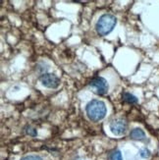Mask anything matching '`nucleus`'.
Instances as JSON below:
<instances>
[{
  "mask_svg": "<svg viewBox=\"0 0 159 160\" xmlns=\"http://www.w3.org/2000/svg\"><path fill=\"white\" fill-rule=\"evenodd\" d=\"M40 82L42 83V86L48 88H56L60 85V79L56 75L46 73L41 75L39 77Z\"/></svg>",
  "mask_w": 159,
  "mask_h": 160,
  "instance_id": "20e7f679",
  "label": "nucleus"
},
{
  "mask_svg": "<svg viewBox=\"0 0 159 160\" xmlns=\"http://www.w3.org/2000/svg\"><path fill=\"white\" fill-rule=\"evenodd\" d=\"M24 130H25V132H26V134H27V135H29V136H31V137H37V130L34 129V128H32V127H31V126H26Z\"/></svg>",
  "mask_w": 159,
  "mask_h": 160,
  "instance_id": "9d476101",
  "label": "nucleus"
},
{
  "mask_svg": "<svg viewBox=\"0 0 159 160\" xmlns=\"http://www.w3.org/2000/svg\"><path fill=\"white\" fill-rule=\"evenodd\" d=\"M108 160H123L121 151L118 149H115V150L111 151L108 155Z\"/></svg>",
  "mask_w": 159,
  "mask_h": 160,
  "instance_id": "6e6552de",
  "label": "nucleus"
},
{
  "mask_svg": "<svg viewBox=\"0 0 159 160\" xmlns=\"http://www.w3.org/2000/svg\"><path fill=\"white\" fill-rule=\"evenodd\" d=\"M130 138L134 141H144L146 140V133L140 128H135L131 131Z\"/></svg>",
  "mask_w": 159,
  "mask_h": 160,
  "instance_id": "423d86ee",
  "label": "nucleus"
},
{
  "mask_svg": "<svg viewBox=\"0 0 159 160\" xmlns=\"http://www.w3.org/2000/svg\"><path fill=\"white\" fill-rule=\"evenodd\" d=\"M117 24V19L111 14H103L99 17L95 25V30L99 36L105 37L111 32Z\"/></svg>",
  "mask_w": 159,
  "mask_h": 160,
  "instance_id": "f03ea898",
  "label": "nucleus"
},
{
  "mask_svg": "<svg viewBox=\"0 0 159 160\" xmlns=\"http://www.w3.org/2000/svg\"><path fill=\"white\" fill-rule=\"evenodd\" d=\"M150 150L148 149V148H142L141 150H140V156L142 157V158H144V159H147V158H148L149 156H150Z\"/></svg>",
  "mask_w": 159,
  "mask_h": 160,
  "instance_id": "9b49d317",
  "label": "nucleus"
},
{
  "mask_svg": "<svg viewBox=\"0 0 159 160\" xmlns=\"http://www.w3.org/2000/svg\"><path fill=\"white\" fill-rule=\"evenodd\" d=\"M127 130H128V123L126 122V120L121 119V118L113 120L111 124H110V131L112 132V134L116 136L124 135L127 132Z\"/></svg>",
  "mask_w": 159,
  "mask_h": 160,
  "instance_id": "39448f33",
  "label": "nucleus"
},
{
  "mask_svg": "<svg viewBox=\"0 0 159 160\" xmlns=\"http://www.w3.org/2000/svg\"><path fill=\"white\" fill-rule=\"evenodd\" d=\"M89 87L98 95H105L108 92V82L103 77H94L89 81Z\"/></svg>",
  "mask_w": 159,
  "mask_h": 160,
  "instance_id": "7ed1b4c3",
  "label": "nucleus"
},
{
  "mask_svg": "<svg viewBox=\"0 0 159 160\" xmlns=\"http://www.w3.org/2000/svg\"><path fill=\"white\" fill-rule=\"evenodd\" d=\"M36 69H37V71L41 76V75H43V74H46V72L48 70V65L46 63H44V62H39V63L37 64Z\"/></svg>",
  "mask_w": 159,
  "mask_h": 160,
  "instance_id": "1a4fd4ad",
  "label": "nucleus"
},
{
  "mask_svg": "<svg viewBox=\"0 0 159 160\" xmlns=\"http://www.w3.org/2000/svg\"><path fill=\"white\" fill-rule=\"evenodd\" d=\"M21 160H43L42 157L39 155H27L21 158Z\"/></svg>",
  "mask_w": 159,
  "mask_h": 160,
  "instance_id": "f8f14e48",
  "label": "nucleus"
},
{
  "mask_svg": "<svg viewBox=\"0 0 159 160\" xmlns=\"http://www.w3.org/2000/svg\"><path fill=\"white\" fill-rule=\"evenodd\" d=\"M122 98L123 100L129 103V104H136L139 102V99H137V97L132 93H130V92H123L122 94Z\"/></svg>",
  "mask_w": 159,
  "mask_h": 160,
  "instance_id": "0eeeda50",
  "label": "nucleus"
},
{
  "mask_svg": "<svg viewBox=\"0 0 159 160\" xmlns=\"http://www.w3.org/2000/svg\"><path fill=\"white\" fill-rule=\"evenodd\" d=\"M86 112L89 120L93 122H98L106 116V104L102 100L92 99L87 103L86 107Z\"/></svg>",
  "mask_w": 159,
  "mask_h": 160,
  "instance_id": "f257e3e1",
  "label": "nucleus"
}]
</instances>
